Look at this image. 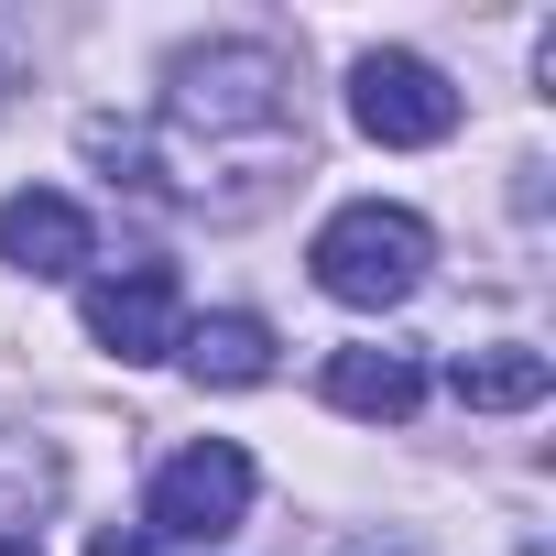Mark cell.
<instances>
[{
	"mask_svg": "<svg viewBox=\"0 0 556 556\" xmlns=\"http://www.w3.org/2000/svg\"><path fill=\"white\" fill-rule=\"evenodd\" d=\"M153 534H175V545H218V534H240V513H251V458L229 447V437H207V447H186V458H164L153 469Z\"/></svg>",
	"mask_w": 556,
	"mask_h": 556,
	"instance_id": "obj_4",
	"label": "cell"
},
{
	"mask_svg": "<svg viewBox=\"0 0 556 556\" xmlns=\"http://www.w3.org/2000/svg\"><path fill=\"white\" fill-rule=\"evenodd\" d=\"M285 110H295V66L273 45H197L164 77V121L175 131H207V142H229V131L285 142Z\"/></svg>",
	"mask_w": 556,
	"mask_h": 556,
	"instance_id": "obj_1",
	"label": "cell"
},
{
	"mask_svg": "<svg viewBox=\"0 0 556 556\" xmlns=\"http://www.w3.org/2000/svg\"><path fill=\"white\" fill-rule=\"evenodd\" d=\"M328 404L361 415V426H404L426 404V371H415V350H339L328 361Z\"/></svg>",
	"mask_w": 556,
	"mask_h": 556,
	"instance_id": "obj_8",
	"label": "cell"
},
{
	"mask_svg": "<svg viewBox=\"0 0 556 556\" xmlns=\"http://www.w3.org/2000/svg\"><path fill=\"white\" fill-rule=\"evenodd\" d=\"M545 382H556L545 350H458L447 361V393L469 415H523V404H545Z\"/></svg>",
	"mask_w": 556,
	"mask_h": 556,
	"instance_id": "obj_9",
	"label": "cell"
},
{
	"mask_svg": "<svg viewBox=\"0 0 556 556\" xmlns=\"http://www.w3.org/2000/svg\"><path fill=\"white\" fill-rule=\"evenodd\" d=\"M317 295H339V306H404L415 285H426V262H437V240H426V218L415 207H382V197H361V207H339L328 229H317Z\"/></svg>",
	"mask_w": 556,
	"mask_h": 556,
	"instance_id": "obj_2",
	"label": "cell"
},
{
	"mask_svg": "<svg viewBox=\"0 0 556 556\" xmlns=\"http://www.w3.org/2000/svg\"><path fill=\"white\" fill-rule=\"evenodd\" d=\"M0 556H45V545H34V534H12V545H0Z\"/></svg>",
	"mask_w": 556,
	"mask_h": 556,
	"instance_id": "obj_10",
	"label": "cell"
},
{
	"mask_svg": "<svg viewBox=\"0 0 556 556\" xmlns=\"http://www.w3.org/2000/svg\"><path fill=\"white\" fill-rule=\"evenodd\" d=\"M350 121H361L371 142H393V153H426V142L458 131V88H447L426 55L382 45V55H361V77H350Z\"/></svg>",
	"mask_w": 556,
	"mask_h": 556,
	"instance_id": "obj_3",
	"label": "cell"
},
{
	"mask_svg": "<svg viewBox=\"0 0 556 556\" xmlns=\"http://www.w3.org/2000/svg\"><path fill=\"white\" fill-rule=\"evenodd\" d=\"M88 339L110 361H175L186 339V285H175V262H121L88 285Z\"/></svg>",
	"mask_w": 556,
	"mask_h": 556,
	"instance_id": "obj_5",
	"label": "cell"
},
{
	"mask_svg": "<svg viewBox=\"0 0 556 556\" xmlns=\"http://www.w3.org/2000/svg\"><path fill=\"white\" fill-rule=\"evenodd\" d=\"M88 251H99V229H88L77 197H55V186L0 197V262H12V273H34V285H66Z\"/></svg>",
	"mask_w": 556,
	"mask_h": 556,
	"instance_id": "obj_6",
	"label": "cell"
},
{
	"mask_svg": "<svg viewBox=\"0 0 556 556\" xmlns=\"http://www.w3.org/2000/svg\"><path fill=\"white\" fill-rule=\"evenodd\" d=\"M175 361H186L207 393H251V382H273V328H262L251 306H229V317H197V328L175 339Z\"/></svg>",
	"mask_w": 556,
	"mask_h": 556,
	"instance_id": "obj_7",
	"label": "cell"
}]
</instances>
